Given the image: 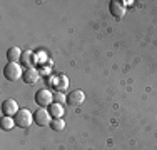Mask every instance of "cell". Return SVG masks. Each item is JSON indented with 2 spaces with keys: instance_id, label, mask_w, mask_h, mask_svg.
Segmentation results:
<instances>
[{
  "instance_id": "6da1fadb",
  "label": "cell",
  "mask_w": 157,
  "mask_h": 150,
  "mask_svg": "<svg viewBox=\"0 0 157 150\" xmlns=\"http://www.w3.org/2000/svg\"><path fill=\"white\" fill-rule=\"evenodd\" d=\"M3 75H5L7 80L17 82L24 77V72H22V67L18 65V62H9L3 69Z\"/></svg>"
},
{
  "instance_id": "7a4b0ae2",
  "label": "cell",
  "mask_w": 157,
  "mask_h": 150,
  "mask_svg": "<svg viewBox=\"0 0 157 150\" xmlns=\"http://www.w3.org/2000/svg\"><path fill=\"white\" fill-rule=\"evenodd\" d=\"M13 120H15L17 127H20V129H27V127L32 125L33 117H32L30 110H27V108H20V110L17 112V115L13 117Z\"/></svg>"
},
{
  "instance_id": "3957f363",
  "label": "cell",
  "mask_w": 157,
  "mask_h": 150,
  "mask_svg": "<svg viewBox=\"0 0 157 150\" xmlns=\"http://www.w3.org/2000/svg\"><path fill=\"white\" fill-rule=\"evenodd\" d=\"M35 102H37V105H40V107H50V105L54 103V93H52L50 90H47V88L37 90Z\"/></svg>"
},
{
  "instance_id": "277c9868",
  "label": "cell",
  "mask_w": 157,
  "mask_h": 150,
  "mask_svg": "<svg viewBox=\"0 0 157 150\" xmlns=\"http://www.w3.org/2000/svg\"><path fill=\"white\" fill-rule=\"evenodd\" d=\"M18 110H20V108H18V103L13 99L3 100V103H2V114H3V117H15Z\"/></svg>"
},
{
  "instance_id": "5b68a950",
  "label": "cell",
  "mask_w": 157,
  "mask_h": 150,
  "mask_svg": "<svg viewBox=\"0 0 157 150\" xmlns=\"http://www.w3.org/2000/svg\"><path fill=\"white\" fill-rule=\"evenodd\" d=\"M50 117H52L50 112H48V110H44V108H40V110L35 112V115H33V120H35L37 125L47 127V125H50V122H52Z\"/></svg>"
},
{
  "instance_id": "8992f818",
  "label": "cell",
  "mask_w": 157,
  "mask_h": 150,
  "mask_svg": "<svg viewBox=\"0 0 157 150\" xmlns=\"http://www.w3.org/2000/svg\"><path fill=\"white\" fill-rule=\"evenodd\" d=\"M84 100H85V93L82 92V90H72V92L67 95V103L72 105V107H78Z\"/></svg>"
},
{
  "instance_id": "52a82bcc",
  "label": "cell",
  "mask_w": 157,
  "mask_h": 150,
  "mask_svg": "<svg viewBox=\"0 0 157 150\" xmlns=\"http://www.w3.org/2000/svg\"><path fill=\"white\" fill-rule=\"evenodd\" d=\"M40 78V72L35 69V67H30V69H25L24 70V82L29 85H33L37 84Z\"/></svg>"
},
{
  "instance_id": "ba28073f",
  "label": "cell",
  "mask_w": 157,
  "mask_h": 150,
  "mask_svg": "<svg viewBox=\"0 0 157 150\" xmlns=\"http://www.w3.org/2000/svg\"><path fill=\"white\" fill-rule=\"evenodd\" d=\"M109 10H110L112 17H115V18H122L125 15V7L121 2H117V0H112L109 3Z\"/></svg>"
},
{
  "instance_id": "9c48e42d",
  "label": "cell",
  "mask_w": 157,
  "mask_h": 150,
  "mask_svg": "<svg viewBox=\"0 0 157 150\" xmlns=\"http://www.w3.org/2000/svg\"><path fill=\"white\" fill-rule=\"evenodd\" d=\"M7 58H9V62H18L22 58V50L18 47H10L7 50Z\"/></svg>"
},
{
  "instance_id": "30bf717a",
  "label": "cell",
  "mask_w": 157,
  "mask_h": 150,
  "mask_svg": "<svg viewBox=\"0 0 157 150\" xmlns=\"http://www.w3.org/2000/svg\"><path fill=\"white\" fill-rule=\"evenodd\" d=\"M50 115L54 118H62V115H63V107H62V103H52L50 105Z\"/></svg>"
},
{
  "instance_id": "8fae6325",
  "label": "cell",
  "mask_w": 157,
  "mask_h": 150,
  "mask_svg": "<svg viewBox=\"0 0 157 150\" xmlns=\"http://www.w3.org/2000/svg\"><path fill=\"white\" fill-rule=\"evenodd\" d=\"M0 127H2V130H12L15 127V120H13V117H2Z\"/></svg>"
},
{
  "instance_id": "7c38bea8",
  "label": "cell",
  "mask_w": 157,
  "mask_h": 150,
  "mask_svg": "<svg viewBox=\"0 0 157 150\" xmlns=\"http://www.w3.org/2000/svg\"><path fill=\"white\" fill-rule=\"evenodd\" d=\"M55 87H57V92H63V90L69 88V78L65 77V75H60L57 80V84H55Z\"/></svg>"
},
{
  "instance_id": "4fadbf2b",
  "label": "cell",
  "mask_w": 157,
  "mask_h": 150,
  "mask_svg": "<svg viewBox=\"0 0 157 150\" xmlns=\"http://www.w3.org/2000/svg\"><path fill=\"white\" fill-rule=\"evenodd\" d=\"M50 127L55 130V132H60V130L65 129V122H63L62 118H52L50 122Z\"/></svg>"
},
{
  "instance_id": "5bb4252c",
  "label": "cell",
  "mask_w": 157,
  "mask_h": 150,
  "mask_svg": "<svg viewBox=\"0 0 157 150\" xmlns=\"http://www.w3.org/2000/svg\"><path fill=\"white\" fill-rule=\"evenodd\" d=\"M22 60H24V63L27 65V69H30L32 67V52H24V57H22Z\"/></svg>"
},
{
  "instance_id": "9a60e30c",
  "label": "cell",
  "mask_w": 157,
  "mask_h": 150,
  "mask_svg": "<svg viewBox=\"0 0 157 150\" xmlns=\"http://www.w3.org/2000/svg\"><path fill=\"white\" fill-rule=\"evenodd\" d=\"M63 100H67V97H63V92H55L54 93V102L55 103H62Z\"/></svg>"
}]
</instances>
